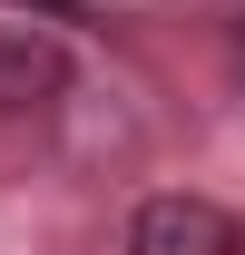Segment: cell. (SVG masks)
I'll list each match as a JSON object with an SVG mask.
<instances>
[{
    "label": "cell",
    "instance_id": "2",
    "mask_svg": "<svg viewBox=\"0 0 245 255\" xmlns=\"http://www.w3.org/2000/svg\"><path fill=\"white\" fill-rule=\"evenodd\" d=\"M69 89V49L30 20H0V118H39Z\"/></svg>",
    "mask_w": 245,
    "mask_h": 255
},
{
    "label": "cell",
    "instance_id": "1",
    "mask_svg": "<svg viewBox=\"0 0 245 255\" xmlns=\"http://www.w3.org/2000/svg\"><path fill=\"white\" fill-rule=\"evenodd\" d=\"M127 255H245V226L216 206V196H147L127 216Z\"/></svg>",
    "mask_w": 245,
    "mask_h": 255
},
{
    "label": "cell",
    "instance_id": "3",
    "mask_svg": "<svg viewBox=\"0 0 245 255\" xmlns=\"http://www.w3.org/2000/svg\"><path fill=\"white\" fill-rule=\"evenodd\" d=\"M226 69H236V89H245V20L226 30Z\"/></svg>",
    "mask_w": 245,
    "mask_h": 255
}]
</instances>
